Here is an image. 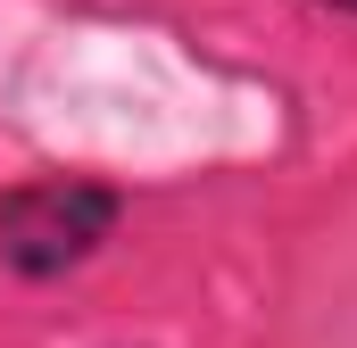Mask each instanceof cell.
Masks as SVG:
<instances>
[{
	"label": "cell",
	"mask_w": 357,
	"mask_h": 348,
	"mask_svg": "<svg viewBox=\"0 0 357 348\" xmlns=\"http://www.w3.org/2000/svg\"><path fill=\"white\" fill-rule=\"evenodd\" d=\"M125 224V191L100 174H33L0 191V265L17 282H59L91 265Z\"/></svg>",
	"instance_id": "obj_1"
},
{
	"label": "cell",
	"mask_w": 357,
	"mask_h": 348,
	"mask_svg": "<svg viewBox=\"0 0 357 348\" xmlns=\"http://www.w3.org/2000/svg\"><path fill=\"white\" fill-rule=\"evenodd\" d=\"M316 8H341V17H357V0H316Z\"/></svg>",
	"instance_id": "obj_2"
}]
</instances>
